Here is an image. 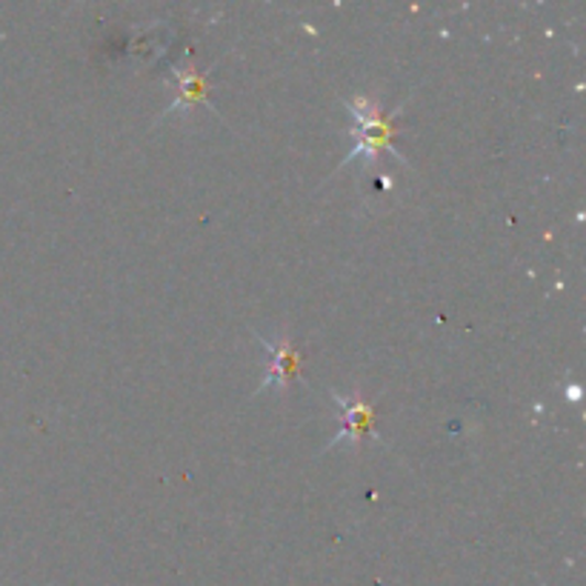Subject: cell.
<instances>
[{
    "instance_id": "cell-4",
    "label": "cell",
    "mask_w": 586,
    "mask_h": 586,
    "mask_svg": "<svg viewBox=\"0 0 586 586\" xmlns=\"http://www.w3.org/2000/svg\"><path fill=\"white\" fill-rule=\"evenodd\" d=\"M175 86L178 95L172 100V107L164 114L175 112V109H189L198 103H207V75L198 69H175Z\"/></svg>"
},
{
    "instance_id": "cell-3",
    "label": "cell",
    "mask_w": 586,
    "mask_h": 586,
    "mask_svg": "<svg viewBox=\"0 0 586 586\" xmlns=\"http://www.w3.org/2000/svg\"><path fill=\"white\" fill-rule=\"evenodd\" d=\"M332 398H335V403L341 407V412H343V427H341V432H338V435L329 441V450H332V446H338V443H343V441H352V443L361 441V438H364L366 432L372 429V414H375V409H372L369 400H364L361 395H352V398H346V395L332 392Z\"/></svg>"
},
{
    "instance_id": "cell-1",
    "label": "cell",
    "mask_w": 586,
    "mask_h": 586,
    "mask_svg": "<svg viewBox=\"0 0 586 586\" xmlns=\"http://www.w3.org/2000/svg\"><path fill=\"white\" fill-rule=\"evenodd\" d=\"M346 112L352 118V150L343 161V166L352 164L357 155L375 157L380 150H389L392 155L400 157V152L392 146V121L395 114H384L380 103L369 95H355L346 98Z\"/></svg>"
},
{
    "instance_id": "cell-2",
    "label": "cell",
    "mask_w": 586,
    "mask_h": 586,
    "mask_svg": "<svg viewBox=\"0 0 586 586\" xmlns=\"http://www.w3.org/2000/svg\"><path fill=\"white\" fill-rule=\"evenodd\" d=\"M261 346L266 352V375L261 380L257 392H266L272 386H286L289 380L298 375L300 369V352L292 341L286 338H272V335H257Z\"/></svg>"
}]
</instances>
